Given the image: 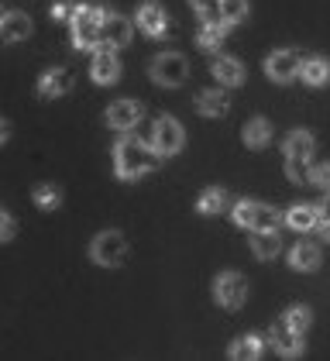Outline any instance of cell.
I'll return each mask as SVG.
<instances>
[{"label": "cell", "mask_w": 330, "mask_h": 361, "mask_svg": "<svg viewBox=\"0 0 330 361\" xmlns=\"http://www.w3.org/2000/svg\"><path fill=\"white\" fill-rule=\"evenodd\" d=\"M159 152L152 148V145H145L141 138H131V135H124V138L117 141V148H114V169H117V176L124 179V183H135L141 176H148V172H155L159 169Z\"/></svg>", "instance_id": "1"}, {"label": "cell", "mask_w": 330, "mask_h": 361, "mask_svg": "<svg viewBox=\"0 0 330 361\" xmlns=\"http://www.w3.org/2000/svg\"><path fill=\"white\" fill-rule=\"evenodd\" d=\"M100 21H104V7H93V4L76 7V14H73V45L80 52L100 45Z\"/></svg>", "instance_id": "2"}, {"label": "cell", "mask_w": 330, "mask_h": 361, "mask_svg": "<svg viewBox=\"0 0 330 361\" xmlns=\"http://www.w3.org/2000/svg\"><path fill=\"white\" fill-rule=\"evenodd\" d=\"M234 224H238V227H248V231H279L282 214H279L275 207H265V203L241 200V203H234Z\"/></svg>", "instance_id": "3"}, {"label": "cell", "mask_w": 330, "mask_h": 361, "mask_svg": "<svg viewBox=\"0 0 330 361\" xmlns=\"http://www.w3.org/2000/svg\"><path fill=\"white\" fill-rule=\"evenodd\" d=\"M90 258L104 269H117L124 258H128V241L121 231H100L90 245Z\"/></svg>", "instance_id": "4"}, {"label": "cell", "mask_w": 330, "mask_h": 361, "mask_svg": "<svg viewBox=\"0 0 330 361\" xmlns=\"http://www.w3.org/2000/svg\"><path fill=\"white\" fill-rule=\"evenodd\" d=\"M190 76V62L183 52H162L152 59V80L159 86H183Z\"/></svg>", "instance_id": "5"}, {"label": "cell", "mask_w": 330, "mask_h": 361, "mask_svg": "<svg viewBox=\"0 0 330 361\" xmlns=\"http://www.w3.org/2000/svg\"><path fill=\"white\" fill-rule=\"evenodd\" d=\"M214 300H217L224 310H241L248 300L245 276H238V272H220V276L214 279Z\"/></svg>", "instance_id": "6"}, {"label": "cell", "mask_w": 330, "mask_h": 361, "mask_svg": "<svg viewBox=\"0 0 330 361\" xmlns=\"http://www.w3.org/2000/svg\"><path fill=\"white\" fill-rule=\"evenodd\" d=\"M183 141H186V135H183L179 121L162 114V117L155 121V128H152V148H155L159 155H176V152L183 148Z\"/></svg>", "instance_id": "7"}, {"label": "cell", "mask_w": 330, "mask_h": 361, "mask_svg": "<svg viewBox=\"0 0 330 361\" xmlns=\"http://www.w3.org/2000/svg\"><path fill=\"white\" fill-rule=\"evenodd\" d=\"M300 66H302L300 52L279 49V52H272V56L265 59V76H269L272 83H293V80L300 76Z\"/></svg>", "instance_id": "8"}, {"label": "cell", "mask_w": 330, "mask_h": 361, "mask_svg": "<svg viewBox=\"0 0 330 361\" xmlns=\"http://www.w3.org/2000/svg\"><path fill=\"white\" fill-rule=\"evenodd\" d=\"M90 76H93L97 83H104V86L121 80V59H117V49H114V45H104V42H100V45L93 49Z\"/></svg>", "instance_id": "9"}, {"label": "cell", "mask_w": 330, "mask_h": 361, "mask_svg": "<svg viewBox=\"0 0 330 361\" xmlns=\"http://www.w3.org/2000/svg\"><path fill=\"white\" fill-rule=\"evenodd\" d=\"M131 35H135V25H131L128 18L104 11V21H100V42H104V45L124 49V45H131Z\"/></svg>", "instance_id": "10"}, {"label": "cell", "mask_w": 330, "mask_h": 361, "mask_svg": "<svg viewBox=\"0 0 330 361\" xmlns=\"http://www.w3.org/2000/svg\"><path fill=\"white\" fill-rule=\"evenodd\" d=\"M138 121H141V104H135V100H114L107 107V124L114 128V131H131Z\"/></svg>", "instance_id": "11"}, {"label": "cell", "mask_w": 330, "mask_h": 361, "mask_svg": "<svg viewBox=\"0 0 330 361\" xmlns=\"http://www.w3.org/2000/svg\"><path fill=\"white\" fill-rule=\"evenodd\" d=\"M138 28L145 31V35H152V38H162L165 31H169V14H165L162 4H155V0L141 4V11H138Z\"/></svg>", "instance_id": "12"}, {"label": "cell", "mask_w": 330, "mask_h": 361, "mask_svg": "<svg viewBox=\"0 0 330 361\" xmlns=\"http://www.w3.org/2000/svg\"><path fill=\"white\" fill-rule=\"evenodd\" d=\"M73 90V73L69 69H49L42 80H38V97H45V100H55V97H66Z\"/></svg>", "instance_id": "13"}, {"label": "cell", "mask_w": 330, "mask_h": 361, "mask_svg": "<svg viewBox=\"0 0 330 361\" xmlns=\"http://www.w3.org/2000/svg\"><path fill=\"white\" fill-rule=\"evenodd\" d=\"M272 344L279 355H286V358H296V355H302V334L293 331L286 320H279L272 327Z\"/></svg>", "instance_id": "14"}, {"label": "cell", "mask_w": 330, "mask_h": 361, "mask_svg": "<svg viewBox=\"0 0 330 361\" xmlns=\"http://www.w3.org/2000/svg\"><path fill=\"white\" fill-rule=\"evenodd\" d=\"M28 35H31V18L28 14H21V11L4 14V21H0V42H25Z\"/></svg>", "instance_id": "15"}, {"label": "cell", "mask_w": 330, "mask_h": 361, "mask_svg": "<svg viewBox=\"0 0 330 361\" xmlns=\"http://www.w3.org/2000/svg\"><path fill=\"white\" fill-rule=\"evenodd\" d=\"M210 73L217 76V83H220V86H241V83H245V66H241L238 59H231V56L214 59Z\"/></svg>", "instance_id": "16"}, {"label": "cell", "mask_w": 330, "mask_h": 361, "mask_svg": "<svg viewBox=\"0 0 330 361\" xmlns=\"http://www.w3.org/2000/svg\"><path fill=\"white\" fill-rule=\"evenodd\" d=\"M227 107H231V100H227L224 86H220V90H203V93L196 97V111L203 114V117H224Z\"/></svg>", "instance_id": "17"}, {"label": "cell", "mask_w": 330, "mask_h": 361, "mask_svg": "<svg viewBox=\"0 0 330 361\" xmlns=\"http://www.w3.org/2000/svg\"><path fill=\"white\" fill-rule=\"evenodd\" d=\"M317 221H320V210H317L313 203H296V207H289V214H286V224H289L293 231H300V234L313 231Z\"/></svg>", "instance_id": "18"}, {"label": "cell", "mask_w": 330, "mask_h": 361, "mask_svg": "<svg viewBox=\"0 0 330 361\" xmlns=\"http://www.w3.org/2000/svg\"><path fill=\"white\" fill-rule=\"evenodd\" d=\"M279 248H282V241H279L275 231H251V255H255V258L269 262V258L279 255Z\"/></svg>", "instance_id": "19"}, {"label": "cell", "mask_w": 330, "mask_h": 361, "mask_svg": "<svg viewBox=\"0 0 330 361\" xmlns=\"http://www.w3.org/2000/svg\"><path fill=\"white\" fill-rule=\"evenodd\" d=\"M289 265H293L296 272H313V269H320V248L310 245V241H302V245H296V248L289 251Z\"/></svg>", "instance_id": "20"}, {"label": "cell", "mask_w": 330, "mask_h": 361, "mask_svg": "<svg viewBox=\"0 0 330 361\" xmlns=\"http://www.w3.org/2000/svg\"><path fill=\"white\" fill-rule=\"evenodd\" d=\"M241 138H245L248 148H265L272 141V124L265 117H251L245 124V131H241Z\"/></svg>", "instance_id": "21"}, {"label": "cell", "mask_w": 330, "mask_h": 361, "mask_svg": "<svg viewBox=\"0 0 330 361\" xmlns=\"http://www.w3.org/2000/svg\"><path fill=\"white\" fill-rule=\"evenodd\" d=\"M300 76H302V80H306L310 86H324V83L330 80V62H327V59H320V56L302 59Z\"/></svg>", "instance_id": "22"}, {"label": "cell", "mask_w": 330, "mask_h": 361, "mask_svg": "<svg viewBox=\"0 0 330 361\" xmlns=\"http://www.w3.org/2000/svg\"><path fill=\"white\" fill-rule=\"evenodd\" d=\"M227 28L231 25H224V21H203V28H200V49L203 52H217L220 45H224V38H227Z\"/></svg>", "instance_id": "23"}, {"label": "cell", "mask_w": 330, "mask_h": 361, "mask_svg": "<svg viewBox=\"0 0 330 361\" xmlns=\"http://www.w3.org/2000/svg\"><path fill=\"white\" fill-rule=\"evenodd\" d=\"M282 148H286V159H310L313 155V135L310 131H293Z\"/></svg>", "instance_id": "24"}, {"label": "cell", "mask_w": 330, "mask_h": 361, "mask_svg": "<svg viewBox=\"0 0 330 361\" xmlns=\"http://www.w3.org/2000/svg\"><path fill=\"white\" fill-rule=\"evenodd\" d=\"M258 355H262V337H255V334L234 341V348H231V358L234 361H255Z\"/></svg>", "instance_id": "25"}, {"label": "cell", "mask_w": 330, "mask_h": 361, "mask_svg": "<svg viewBox=\"0 0 330 361\" xmlns=\"http://www.w3.org/2000/svg\"><path fill=\"white\" fill-rule=\"evenodd\" d=\"M224 207H227V193H224V190H217V186H214V190H203L200 203H196V210H200V214H207V217L220 214Z\"/></svg>", "instance_id": "26"}, {"label": "cell", "mask_w": 330, "mask_h": 361, "mask_svg": "<svg viewBox=\"0 0 330 361\" xmlns=\"http://www.w3.org/2000/svg\"><path fill=\"white\" fill-rule=\"evenodd\" d=\"M248 18V0H220V21L224 25H241Z\"/></svg>", "instance_id": "27"}, {"label": "cell", "mask_w": 330, "mask_h": 361, "mask_svg": "<svg viewBox=\"0 0 330 361\" xmlns=\"http://www.w3.org/2000/svg\"><path fill=\"white\" fill-rule=\"evenodd\" d=\"M35 207L38 210H59V203H62V193L55 190V186H49V183H42V186H35Z\"/></svg>", "instance_id": "28"}, {"label": "cell", "mask_w": 330, "mask_h": 361, "mask_svg": "<svg viewBox=\"0 0 330 361\" xmlns=\"http://www.w3.org/2000/svg\"><path fill=\"white\" fill-rule=\"evenodd\" d=\"M286 176H289L293 183H310V179H313L310 159H286Z\"/></svg>", "instance_id": "29"}, {"label": "cell", "mask_w": 330, "mask_h": 361, "mask_svg": "<svg viewBox=\"0 0 330 361\" xmlns=\"http://www.w3.org/2000/svg\"><path fill=\"white\" fill-rule=\"evenodd\" d=\"M282 320H286V324H289L293 331H300V334H302V331H306V327H310V320H313V313H310L306 306H289Z\"/></svg>", "instance_id": "30"}, {"label": "cell", "mask_w": 330, "mask_h": 361, "mask_svg": "<svg viewBox=\"0 0 330 361\" xmlns=\"http://www.w3.org/2000/svg\"><path fill=\"white\" fill-rule=\"evenodd\" d=\"M190 4L203 21H220V0H190Z\"/></svg>", "instance_id": "31"}, {"label": "cell", "mask_w": 330, "mask_h": 361, "mask_svg": "<svg viewBox=\"0 0 330 361\" xmlns=\"http://www.w3.org/2000/svg\"><path fill=\"white\" fill-rule=\"evenodd\" d=\"M14 234H18V224H14V217H11L7 210H0V245H7Z\"/></svg>", "instance_id": "32"}, {"label": "cell", "mask_w": 330, "mask_h": 361, "mask_svg": "<svg viewBox=\"0 0 330 361\" xmlns=\"http://www.w3.org/2000/svg\"><path fill=\"white\" fill-rule=\"evenodd\" d=\"M313 186H320L324 193H330V162H324V166H313V179H310Z\"/></svg>", "instance_id": "33"}, {"label": "cell", "mask_w": 330, "mask_h": 361, "mask_svg": "<svg viewBox=\"0 0 330 361\" xmlns=\"http://www.w3.org/2000/svg\"><path fill=\"white\" fill-rule=\"evenodd\" d=\"M73 14H76V4H69V0H59V4L52 7L55 21H73Z\"/></svg>", "instance_id": "34"}, {"label": "cell", "mask_w": 330, "mask_h": 361, "mask_svg": "<svg viewBox=\"0 0 330 361\" xmlns=\"http://www.w3.org/2000/svg\"><path fill=\"white\" fill-rule=\"evenodd\" d=\"M317 210H320V221H317V227L324 231V238L330 241V200H327V203H320Z\"/></svg>", "instance_id": "35"}, {"label": "cell", "mask_w": 330, "mask_h": 361, "mask_svg": "<svg viewBox=\"0 0 330 361\" xmlns=\"http://www.w3.org/2000/svg\"><path fill=\"white\" fill-rule=\"evenodd\" d=\"M7 138H11V124L0 117V145H7Z\"/></svg>", "instance_id": "36"}, {"label": "cell", "mask_w": 330, "mask_h": 361, "mask_svg": "<svg viewBox=\"0 0 330 361\" xmlns=\"http://www.w3.org/2000/svg\"><path fill=\"white\" fill-rule=\"evenodd\" d=\"M0 21H4V11H0Z\"/></svg>", "instance_id": "37"}]
</instances>
